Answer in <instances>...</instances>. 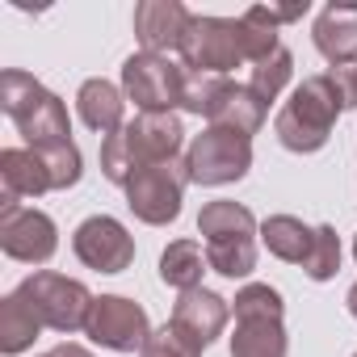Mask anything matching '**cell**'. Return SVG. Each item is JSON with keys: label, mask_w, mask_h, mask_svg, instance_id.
I'll return each mask as SVG.
<instances>
[{"label": "cell", "mask_w": 357, "mask_h": 357, "mask_svg": "<svg viewBox=\"0 0 357 357\" xmlns=\"http://www.w3.org/2000/svg\"><path fill=\"white\" fill-rule=\"evenodd\" d=\"M181 143H185V126L176 114H139L122 130L101 139V172L105 181L126 185L139 168L176 160Z\"/></svg>", "instance_id": "obj_1"}, {"label": "cell", "mask_w": 357, "mask_h": 357, "mask_svg": "<svg viewBox=\"0 0 357 357\" xmlns=\"http://www.w3.org/2000/svg\"><path fill=\"white\" fill-rule=\"evenodd\" d=\"M340 109H344V101H340L332 76H328V72L307 76V80L290 93V101L278 109L273 135H278V143H282L286 151L311 155V151H319V147L332 139V126H336Z\"/></svg>", "instance_id": "obj_2"}, {"label": "cell", "mask_w": 357, "mask_h": 357, "mask_svg": "<svg viewBox=\"0 0 357 357\" xmlns=\"http://www.w3.org/2000/svg\"><path fill=\"white\" fill-rule=\"evenodd\" d=\"M0 109H5L17 126V135L30 147H51V143H72V118L68 105L43 89L30 72L9 68L0 72Z\"/></svg>", "instance_id": "obj_3"}, {"label": "cell", "mask_w": 357, "mask_h": 357, "mask_svg": "<svg viewBox=\"0 0 357 357\" xmlns=\"http://www.w3.org/2000/svg\"><path fill=\"white\" fill-rule=\"evenodd\" d=\"M17 294L30 303V311L43 319V328H55V332H80L84 324H89V311H93V294H89V286L84 282H76V278H63V273H55V269H38V273H30L22 286H17Z\"/></svg>", "instance_id": "obj_4"}, {"label": "cell", "mask_w": 357, "mask_h": 357, "mask_svg": "<svg viewBox=\"0 0 357 357\" xmlns=\"http://www.w3.org/2000/svg\"><path fill=\"white\" fill-rule=\"evenodd\" d=\"M185 185H190L185 160H164V164L139 168L122 190H126V206L135 211L139 223H147V227H168L176 215H181Z\"/></svg>", "instance_id": "obj_5"}, {"label": "cell", "mask_w": 357, "mask_h": 357, "mask_svg": "<svg viewBox=\"0 0 357 357\" xmlns=\"http://www.w3.org/2000/svg\"><path fill=\"white\" fill-rule=\"evenodd\" d=\"M185 80L190 72L168 55L139 51L122 63V93L139 105V114H172L176 105H185Z\"/></svg>", "instance_id": "obj_6"}, {"label": "cell", "mask_w": 357, "mask_h": 357, "mask_svg": "<svg viewBox=\"0 0 357 357\" xmlns=\"http://www.w3.org/2000/svg\"><path fill=\"white\" fill-rule=\"evenodd\" d=\"M185 168L194 185H231L252 168V139L223 126H206L185 147Z\"/></svg>", "instance_id": "obj_7"}, {"label": "cell", "mask_w": 357, "mask_h": 357, "mask_svg": "<svg viewBox=\"0 0 357 357\" xmlns=\"http://www.w3.org/2000/svg\"><path fill=\"white\" fill-rule=\"evenodd\" d=\"M176 55H181V68L198 76H227L231 68L244 63L240 17H194Z\"/></svg>", "instance_id": "obj_8"}, {"label": "cell", "mask_w": 357, "mask_h": 357, "mask_svg": "<svg viewBox=\"0 0 357 357\" xmlns=\"http://www.w3.org/2000/svg\"><path fill=\"white\" fill-rule=\"evenodd\" d=\"M84 336L109 353H135L147 344L151 336V319L147 311L135 303V298H122V294H101L89 311V324H84Z\"/></svg>", "instance_id": "obj_9"}, {"label": "cell", "mask_w": 357, "mask_h": 357, "mask_svg": "<svg viewBox=\"0 0 357 357\" xmlns=\"http://www.w3.org/2000/svg\"><path fill=\"white\" fill-rule=\"evenodd\" d=\"M227 315H231V303H227L223 294L198 286V290H185L181 298L172 303V319H168V328L176 332V340H181L190 353L202 357V353L223 336Z\"/></svg>", "instance_id": "obj_10"}, {"label": "cell", "mask_w": 357, "mask_h": 357, "mask_svg": "<svg viewBox=\"0 0 357 357\" xmlns=\"http://www.w3.org/2000/svg\"><path fill=\"white\" fill-rule=\"evenodd\" d=\"M0 248H5L9 261H22V265L51 261L59 248L55 219L34 206H5L0 211Z\"/></svg>", "instance_id": "obj_11"}, {"label": "cell", "mask_w": 357, "mask_h": 357, "mask_svg": "<svg viewBox=\"0 0 357 357\" xmlns=\"http://www.w3.org/2000/svg\"><path fill=\"white\" fill-rule=\"evenodd\" d=\"M72 252L84 269H97V273H122L130 269L135 261V240L130 231L109 219V215H93L84 219L76 231H72Z\"/></svg>", "instance_id": "obj_12"}, {"label": "cell", "mask_w": 357, "mask_h": 357, "mask_svg": "<svg viewBox=\"0 0 357 357\" xmlns=\"http://www.w3.org/2000/svg\"><path fill=\"white\" fill-rule=\"evenodd\" d=\"M190 22L194 13L185 5H176V0H143V5H135V38L147 55L181 51Z\"/></svg>", "instance_id": "obj_13"}, {"label": "cell", "mask_w": 357, "mask_h": 357, "mask_svg": "<svg viewBox=\"0 0 357 357\" xmlns=\"http://www.w3.org/2000/svg\"><path fill=\"white\" fill-rule=\"evenodd\" d=\"M51 190L47 164L34 147H5L0 151V211L22 206V198H38Z\"/></svg>", "instance_id": "obj_14"}, {"label": "cell", "mask_w": 357, "mask_h": 357, "mask_svg": "<svg viewBox=\"0 0 357 357\" xmlns=\"http://www.w3.org/2000/svg\"><path fill=\"white\" fill-rule=\"evenodd\" d=\"M311 38H315V51L332 68L357 63V0H340V5L332 0V5L315 17Z\"/></svg>", "instance_id": "obj_15"}, {"label": "cell", "mask_w": 357, "mask_h": 357, "mask_svg": "<svg viewBox=\"0 0 357 357\" xmlns=\"http://www.w3.org/2000/svg\"><path fill=\"white\" fill-rule=\"evenodd\" d=\"M76 114H80V122L89 126V130H97V135H114V130H122L126 122H122V114H126V93L118 89V84H109V80H84L80 84V93H76Z\"/></svg>", "instance_id": "obj_16"}, {"label": "cell", "mask_w": 357, "mask_h": 357, "mask_svg": "<svg viewBox=\"0 0 357 357\" xmlns=\"http://www.w3.org/2000/svg\"><path fill=\"white\" fill-rule=\"evenodd\" d=\"M261 240H265V248H269L278 261H286V265H303V261L311 257L315 227H307V223L294 219V215H269V219L261 223Z\"/></svg>", "instance_id": "obj_17"}, {"label": "cell", "mask_w": 357, "mask_h": 357, "mask_svg": "<svg viewBox=\"0 0 357 357\" xmlns=\"http://www.w3.org/2000/svg\"><path fill=\"white\" fill-rule=\"evenodd\" d=\"M206 269H211V261H206L202 244H194V240H172L160 252V282L172 286V290H181V294L198 290Z\"/></svg>", "instance_id": "obj_18"}, {"label": "cell", "mask_w": 357, "mask_h": 357, "mask_svg": "<svg viewBox=\"0 0 357 357\" xmlns=\"http://www.w3.org/2000/svg\"><path fill=\"white\" fill-rule=\"evenodd\" d=\"M38 332H43V319L30 311V303L17 290L0 298V353H5V357L26 353L38 340Z\"/></svg>", "instance_id": "obj_19"}, {"label": "cell", "mask_w": 357, "mask_h": 357, "mask_svg": "<svg viewBox=\"0 0 357 357\" xmlns=\"http://www.w3.org/2000/svg\"><path fill=\"white\" fill-rule=\"evenodd\" d=\"M198 231L206 236V244H219V240H252L261 227H257V219H252L248 206L219 198V202H206V206H202Z\"/></svg>", "instance_id": "obj_20"}, {"label": "cell", "mask_w": 357, "mask_h": 357, "mask_svg": "<svg viewBox=\"0 0 357 357\" xmlns=\"http://www.w3.org/2000/svg\"><path fill=\"white\" fill-rule=\"evenodd\" d=\"M211 126H223V130H236V135H257L265 126V101L248 89V84H236L227 89V97L219 101V109L211 114Z\"/></svg>", "instance_id": "obj_21"}, {"label": "cell", "mask_w": 357, "mask_h": 357, "mask_svg": "<svg viewBox=\"0 0 357 357\" xmlns=\"http://www.w3.org/2000/svg\"><path fill=\"white\" fill-rule=\"evenodd\" d=\"M290 340L282 319H236L231 357H286Z\"/></svg>", "instance_id": "obj_22"}, {"label": "cell", "mask_w": 357, "mask_h": 357, "mask_svg": "<svg viewBox=\"0 0 357 357\" xmlns=\"http://www.w3.org/2000/svg\"><path fill=\"white\" fill-rule=\"evenodd\" d=\"M240 43H244V59L248 63H261L269 59L282 43H278V26L269 17V5H257L240 17Z\"/></svg>", "instance_id": "obj_23"}, {"label": "cell", "mask_w": 357, "mask_h": 357, "mask_svg": "<svg viewBox=\"0 0 357 357\" xmlns=\"http://www.w3.org/2000/svg\"><path fill=\"white\" fill-rule=\"evenodd\" d=\"M290 76H294V55L286 51V47H278L269 59H261V63H252V76H248V89L269 105V101H278V93L290 84Z\"/></svg>", "instance_id": "obj_24"}, {"label": "cell", "mask_w": 357, "mask_h": 357, "mask_svg": "<svg viewBox=\"0 0 357 357\" xmlns=\"http://www.w3.org/2000/svg\"><path fill=\"white\" fill-rule=\"evenodd\" d=\"M206 261L223 278H248L257 269V240H219V244H206Z\"/></svg>", "instance_id": "obj_25"}, {"label": "cell", "mask_w": 357, "mask_h": 357, "mask_svg": "<svg viewBox=\"0 0 357 357\" xmlns=\"http://www.w3.org/2000/svg\"><path fill=\"white\" fill-rule=\"evenodd\" d=\"M231 311H236V319H282L286 303H282V294L269 282H248L231 298Z\"/></svg>", "instance_id": "obj_26"}, {"label": "cell", "mask_w": 357, "mask_h": 357, "mask_svg": "<svg viewBox=\"0 0 357 357\" xmlns=\"http://www.w3.org/2000/svg\"><path fill=\"white\" fill-rule=\"evenodd\" d=\"M47 164V176H51V190H72L80 181V147L76 143H51V147H34Z\"/></svg>", "instance_id": "obj_27"}, {"label": "cell", "mask_w": 357, "mask_h": 357, "mask_svg": "<svg viewBox=\"0 0 357 357\" xmlns=\"http://www.w3.org/2000/svg\"><path fill=\"white\" fill-rule=\"evenodd\" d=\"M227 89H231L227 76H198V72H190V80H185V105L181 109H190V114H198V118L211 122V114L219 109V101L227 97Z\"/></svg>", "instance_id": "obj_28"}, {"label": "cell", "mask_w": 357, "mask_h": 357, "mask_svg": "<svg viewBox=\"0 0 357 357\" xmlns=\"http://www.w3.org/2000/svg\"><path fill=\"white\" fill-rule=\"evenodd\" d=\"M336 269H340V240L324 223V227H315V244H311V257L303 261V273L311 282H328V278H336Z\"/></svg>", "instance_id": "obj_29"}, {"label": "cell", "mask_w": 357, "mask_h": 357, "mask_svg": "<svg viewBox=\"0 0 357 357\" xmlns=\"http://www.w3.org/2000/svg\"><path fill=\"white\" fill-rule=\"evenodd\" d=\"M139 357H198V353H190L181 340H176V332L164 324L160 332H151V336H147V344L139 349Z\"/></svg>", "instance_id": "obj_30"}, {"label": "cell", "mask_w": 357, "mask_h": 357, "mask_svg": "<svg viewBox=\"0 0 357 357\" xmlns=\"http://www.w3.org/2000/svg\"><path fill=\"white\" fill-rule=\"evenodd\" d=\"M328 76H332V84H336V93H340V101H344V109H357V63L332 68Z\"/></svg>", "instance_id": "obj_31"}, {"label": "cell", "mask_w": 357, "mask_h": 357, "mask_svg": "<svg viewBox=\"0 0 357 357\" xmlns=\"http://www.w3.org/2000/svg\"><path fill=\"white\" fill-rule=\"evenodd\" d=\"M51 353H55V357H93V353H89L84 344H72V340H63V344H55Z\"/></svg>", "instance_id": "obj_32"}, {"label": "cell", "mask_w": 357, "mask_h": 357, "mask_svg": "<svg viewBox=\"0 0 357 357\" xmlns=\"http://www.w3.org/2000/svg\"><path fill=\"white\" fill-rule=\"evenodd\" d=\"M344 303H349V315H353V319H357V282H353V286H349V298H344Z\"/></svg>", "instance_id": "obj_33"}, {"label": "cell", "mask_w": 357, "mask_h": 357, "mask_svg": "<svg viewBox=\"0 0 357 357\" xmlns=\"http://www.w3.org/2000/svg\"><path fill=\"white\" fill-rule=\"evenodd\" d=\"M353 257H357V236H353Z\"/></svg>", "instance_id": "obj_34"}, {"label": "cell", "mask_w": 357, "mask_h": 357, "mask_svg": "<svg viewBox=\"0 0 357 357\" xmlns=\"http://www.w3.org/2000/svg\"><path fill=\"white\" fill-rule=\"evenodd\" d=\"M38 357H55V353H38Z\"/></svg>", "instance_id": "obj_35"}, {"label": "cell", "mask_w": 357, "mask_h": 357, "mask_svg": "<svg viewBox=\"0 0 357 357\" xmlns=\"http://www.w3.org/2000/svg\"><path fill=\"white\" fill-rule=\"evenodd\" d=\"M353 357H357V353H353Z\"/></svg>", "instance_id": "obj_36"}]
</instances>
